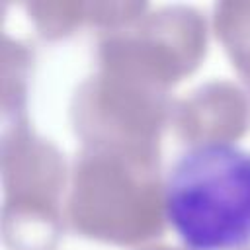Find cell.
<instances>
[{"label": "cell", "mask_w": 250, "mask_h": 250, "mask_svg": "<svg viewBox=\"0 0 250 250\" xmlns=\"http://www.w3.org/2000/svg\"><path fill=\"white\" fill-rule=\"evenodd\" d=\"M164 203L189 250L250 244V152L227 141L193 145L172 166Z\"/></svg>", "instance_id": "6da1fadb"}]
</instances>
